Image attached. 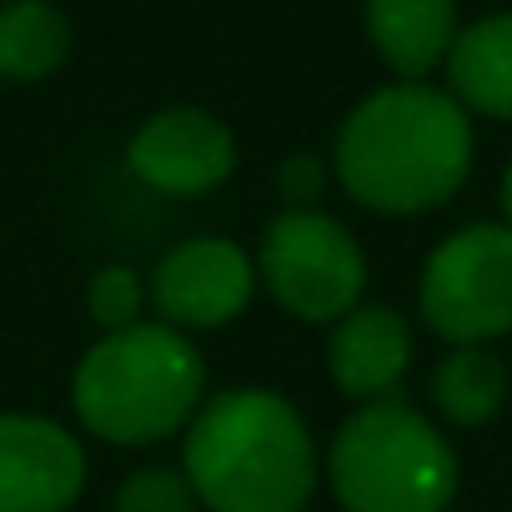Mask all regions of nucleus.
I'll return each instance as SVG.
<instances>
[{"label":"nucleus","mask_w":512,"mask_h":512,"mask_svg":"<svg viewBox=\"0 0 512 512\" xmlns=\"http://www.w3.org/2000/svg\"><path fill=\"white\" fill-rule=\"evenodd\" d=\"M206 512H307L317 497V442L272 387L206 397L181 457Z\"/></svg>","instance_id":"nucleus-2"},{"label":"nucleus","mask_w":512,"mask_h":512,"mask_svg":"<svg viewBox=\"0 0 512 512\" xmlns=\"http://www.w3.org/2000/svg\"><path fill=\"white\" fill-rule=\"evenodd\" d=\"M126 166L161 196H206L236 171V136L206 106H166L136 126Z\"/></svg>","instance_id":"nucleus-8"},{"label":"nucleus","mask_w":512,"mask_h":512,"mask_svg":"<svg viewBox=\"0 0 512 512\" xmlns=\"http://www.w3.org/2000/svg\"><path fill=\"white\" fill-rule=\"evenodd\" d=\"M116 512H201V497L186 477V467H136L121 487H116Z\"/></svg>","instance_id":"nucleus-15"},{"label":"nucleus","mask_w":512,"mask_h":512,"mask_svg":"<svg viewBox=\"0 0 512 512\" xmlns=\"http://www.w3.org/2000/svg\"><path fill=\"white\" fill-rule=\"evenodd\" d=\"M86 492V447L36 412H0V512H71Z\"/></svg>","instance_id":"nucleus-9"},{"label":"nucleus","mask_w":512,"mask_h":512,"mask_svg":"<svg viewBox=\"0 0 512 512\" xmlns=\"http://www.w3.org/2000/svg\"><path fill=\"white\" fill-rule=\"evenodd\" d=\"M427 392L452 427H487L512 397V367L487 347H452L432 367Z\"/></svg>","instance_id":"nucleus-14"},{"label":"nucleus","mask_w":512,"mask_h":512,"mask_svg":"<svg viewBox=\"0 0 512 512\" xmlns=\"http://www.w3.org/2000/svg\"><path fill=\"white\" fill-rule=\"evenodd\" d=\"M342 191L382 216L447 206L472 171V116L427 81H392L362 96L332 141Z\"/></svg>","instance_id":"nucleus-1"},{"label":"nucleus","mask_w":512,"mask_h":512,"mask_svg":"<svg viewBox=\"0 0 512 512\" xmlns=\"http://www.w3.org/2000/svg\"><path fill=\"white\" fill-rule=\"evenodd\" d=\"M76 51L71 16L51 0H6L0 6V81H51Z\"/></svg>","instance_id":"nucleus-13"},{"label":"nucleus","mask_w":512,"mask_h":512,"mask_svg":"<svg viewBox=\"0 0 512 512\" xmlns=\"http://www.w3.org/2000/svg\"><path fill=\"white\" fill-rule=\"evenodd\" d=\"M427 332L452 347H487L512 332V226L477 221L432 246L417 282Z\"/></svg>","instance_id":"nucleus-5"},{"label":"nucleus","mask_w":512,"mask_h":512,"mask_svg":"<svg viewBox=\"0 0 512 512\" xmlns=\"http://www.w3.org/2000/svg\"><path fill=\"white\" fill-rule=\"evenodd\" d=\"M256 277L267 282L272 302L297 322L337 327L362 307L367 256L357 236L327 211H282L262 231Z\"/></svg>","instance_id":"nucleus-6"},{"label":"nucleus","mask_w":512,"mask_h":512,"mask_svg":"<svg viewBox=\"0 0 512 512\" xmlns=\"http://www.w3.org/2000/svg\"><path fill=\"white\" fill-rule=\"evenodd\" d=\"M452 442L402 397L352 407L327 452L342 512H447L457 497Z\"/></svg>","instance_id":"nucleus-4"},{"label":"nucleus","mask_w":512,"mask_h":512,"mask_svg":"<svg viewBox=\"0 0 512 512\" xmlns=\"http://www.w3.org/2000/svg\"><path fill=\"white\" fill-rule=\"evenodd\" d=\"M146 297H151V292H146L141 272L111 262V267H101V272L91 277V287H86V312H91V322H96L101 332H126V327L141 322Z\"/></svg>","instance_id":"nucleus-16"},{"label":"nucleus","mask_w":512,"mask_h":512,"mask_svg":"<svg viewBox=\"0 0 512 512\" xmlns=\"http://www.w3.org/2000/svg\"><path fill=\"white\" fill-rule=\"evenodd\" d=\"M447 91L472 116L512 121V11L482 16L457 31L447 56Z\"/></svg>","instance_id":"nucleus-12"},{"label":"nucleus","mask_w":512,"mask_h":512,"mask_svg":"<svg viewBox=\"0 0 512 512\" xmlns=\"http://www.w3.org/2000/svg\"><path fill=\"white\" fill-rule=\"evenodd\" d=\"M71 407L86 432L116 447H151L186 432L206 407V362L191 337L166 322L101 332V342L76 362Z\"/></svg>","instance_id":"nucleus-3"},{"label":"nucleus","mask_w":512,"mask_h":512,"mask_svg":"<svg viewBox=\"0 0 512 512\" xmlns=\"http://www.w3.org/2000/svg\"><path fill=\"white\" fill-rule=\"evenodd\" d=\"M277 186L287 196V211H317L322 191H327V166L312 151H292L277 171Z\"/></svg>","instance_id":"nucleus-17"},{"label":"nucleus","mask_w":512,"mask_h":512,"mask_svg":"<svg viewBox=\"0 0 512 512\" xmlns=\"http://www.w3.org/2000/svg\"><path fill=\"white\" fill-rule=\"evenodd\" d=\"M412 367V327L392 307H357L332 327L327 342V372L342 397L357 407L387 402Z\"/></svg>","instance_id":"nucleus-10"},{"label":"nucleus","mask_w":512,"mask_h":512,"mask_svg":"<svg viewBox=\"0 0 512 512\" xmlns=\"http://www.w3.org/2000/svg\"><path fill=\"white\" fill-rule=\"evenodd\" d=\"M502 216H507V226H512V161H507V171H502Z\"/></svg>","instance_id":"nucleus-18"},{"label":"nucleus","mask_w":512,"mask_h":512,"mask_svg":"<svg viewBox=\"0 0 512 512\" xmlns=\"http://www.w3.org/2000/svg\"><path fill=\"white\" fill-rule=\"evenodd\" d=\"M256 262L226 236L176 241L151 272V307L176 332H216L236 322L256 292Z\"/></svg>","instance_id":"nucleus-7"},{"label":"nucleus","mask_w":512,"mask_h":512,"mask_svg":"<svg viewBox=\"0 0 512 512\" xmlns=\"http://www.w3.org/2000/svg\"><path fill=\"white\" fill-rule=\"evenodd\" d=\"M457 0H367V41L397 81H427L457 41Z\"/></svg>","instance_id":"nucleus-11"}]
</instances>
